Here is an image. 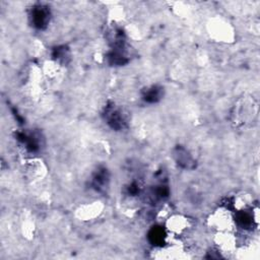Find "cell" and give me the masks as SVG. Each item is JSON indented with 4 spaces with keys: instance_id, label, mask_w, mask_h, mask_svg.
Masks as SVG:
<instances>
[{
    "instance_id": "obj_9",
    "label": "cell",
    "mask_w": 260,
    "mask_h": 260,
    "mask_svg": "<svg viewBox=\"0 0 260 260\" xmlns=\"http://www.w3.org/2000/svg\"><path fill=\"white\" fill-rule=\"evenodd\" d=\"M49 13L44 8H38L32 13V18L35 21V24L39 27H42L45 25L49 20Z\"/></svg>"
},
{
    "instance_id": "obj_5",
    "label": "cell",
    "mask_w": 260,
    "mask_h": 260,
    "mask_svg": "<svg viewBox=\"0 0 260 260\" xmlns=\"http://www.w3.org/2000/svg\"><path fill=\"white\" fill-rule=\"evenodd\" d=\"M104 209V205L100 201H93L79 206L76 210V216L80 220H92L99 217Z\"/></svg>"
},
{
    "instance_id": "obj_6",
    "label": "cell",
    "mask_w": 260,
    "mask_h": 260,
    "mask_svg": "<svg viewBox=\"0 0 260 260\" xmlns=\"http://www.w3.org/2000/svg\"><path fill=\"white\" fill-rule=\"evenodd\" d=\"M210 26V35L214 39L221 42H228L233 38V29L226 21L219 19L215 22H212Z\"/></svg>"
},
{
    "instance_id": "obj_10",
    "label": "cell",
    "mask_w": 260,
    "mask_h": 260,
    "mask_svg": "<svg viewBox=\"0 0 260 260\" xmlns=\"http://www.w3.org/2000/svg\"><path fill=\"white\" fill-rule=\"evenodd\" d=\"M109 112L111 114L109 116V121H110V123L113 124V127L114 126L115 127H118V126L122 127L123 124H124V117H123V115H121V114H123L121 112V110L111 109Z\"/></svg>"
},
{
    "instance_id": "obj_7",
    "label": "cell",
    "mask_w": 260,
    "mask_h": 260,
    "mask_svg": "<svg viewBox=\"0 0 260 260\" xmlns=\"http://www.w3.org/2000/svg\"><path fill=\"white\" fill-rule=\"evenodd\" d=\"M25 176L30 181H38L45 176L46 168L41 160L30 159L25 164Z\"/></svg>"
},
{
    "instance_id": "obj_2",
    "label": "cell",
    "mask_w": 260,
    "mask_h": 260,
    "mask_svg": "<svg viewBox=\"0 0 260 260\" xmlns=\"http://www.w3.org/2000/svg\"><path fill=\"white\" fill-rule=\"evenodd\" d=\"M258 116V105L253 98H241L236 106L233 114L234 121L238 126H248L256 121Z\"/></svg>"
},
{
    "instance_id": "obj_1",
    "label": "cell",
    "mask_w": 260,
    "mask_h": 260,
    "mask_svg": "<svg viewBox=\"0 0 260 260\" xmlns=\"http://www.w3.org/2000/svg\"><path fill=\"white\" fill-rule=\"evenodd\" d=\"M209 229L216 232H234L236 225L235 214L228 206H219L206 218Z\"/></svg>"
},
{
    "instance_id": "obj_8",
    "label": "cell",
    "mask_w": 260,
    "mask_h": 260,
    "mask_svg": "<svg viewBox=\"0 0 260 260\" xmlns=\"http://www.w3.org/2000/svg\"><path fill=\"white\" fill-rule=\"evenodd\" d=\"M232 206L235 210H237V212L250 210L253 206H255L253 196L247 192L238 193L232 198Z\"/></svg>"
},
{
    "instance_id": "obj_3",
    "label": "cell",
    "mask_w": 260,
    "mask_h": 260,
    "mask_svg": "<svg viewBox=\"0 0 260 260\" xmlns=\"http://www.w3.org/2000/svg\"><path fill=\"white\" fill-rule=\"evenodd\" d=\"M165 226L169 236L179 238L192 228V220L183 214H170L165 219Z\"/></svg>"
},
{
    "instance_id": "obj_4",
    "label": "cell",
    "mask_w": 260,
    "mask_h": 260,
    "mask_svg": "<svg viewBox=\"0 0 260 260\" xmlns=\"http://www.w3.org/2000/svg\"><path fill=\"white\" fill-rule=\"evenodd\" d=\"M213 242L220 253H234L237 251L238 243L234 232H216Z\"/></svg>"
}]
</instances>
